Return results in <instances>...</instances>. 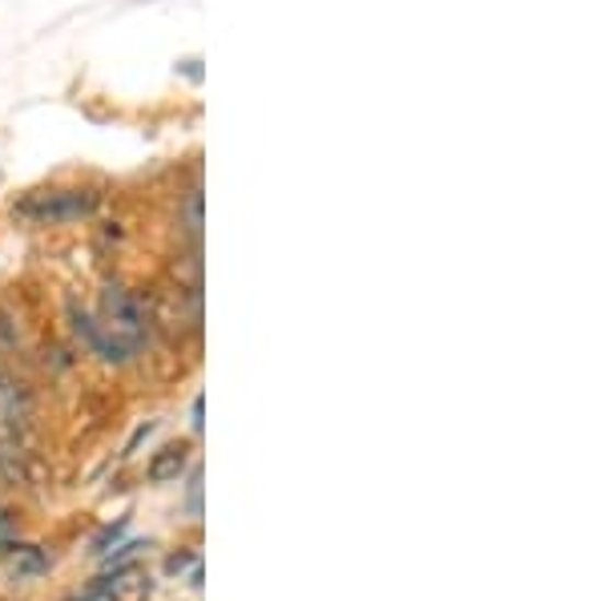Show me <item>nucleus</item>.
Instances as JSON below:
<instances>
[{"instance_id": "nucleus-4", "label": "nucleus", "mask_w": 604, "mask_h": 601, "mask_svg": "<svg viewBox=\"0 0 604 601\" xmlns=\"http://www.w3.org/2000/svg\"><path fill=\"white\" fill-rule=\"evenodd\" d=\"M146 581L141 577H125V581H113V593H117V601H137L141 593H146Z\"/></svg>"}, {"instance_id": "nucleus-1", "label": "nucleus", "mask_w": 604, "mask_h": 601, "mask_svg": "<svg viewBox=\"0 0 604 601\" xmlns=\"http://www.w3.org/2000/svg\"><path fill=\"white\" fill-rule=\"evenodd\" d=\"M101 331L125 351V355H134L137 343L146 339V311H141V303L129 295L125 287H105L101 291Z\"/></svg>"}, {"instance_id": "nucleus-3", "label": "nucleus", "mask_w": 604, "mask_h": 601, "mask_svg": "<svg viewBox=\"0 0 604 601\" xmlns=\"http://www.w3.org/2000/svg\"><path fill=\"white\" fill-rule=\"evenodd\" d=\"M182 468H185V449H166L158 461L149 464V476H153V480H170V476H178Z\"/></svg>"}, {"instance_id": "nucleus-2", "label": "nucleus", "mask_w": 604, "mask_h": 601, "mask_svg": "<svg viewBox=\"0 0 604 601\" xmlns=\"http://www.w3.org/2000/svg\"><path fill=\"white\" fill-rule=\"evenodd\" d=\"M98 211V199L89 190H53V194H37L16 206L21 218H37V223H69V218H86Z\"/></svg>"}]
</instances>
